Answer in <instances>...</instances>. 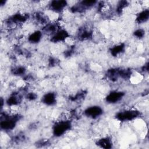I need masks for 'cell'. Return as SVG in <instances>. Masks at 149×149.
<instances>
[{"label": "cell", "mask_w": 149, "mask_h": 149, "mask_svg": "<svg viewBox=\"0 0 149 149\" xmlns=\"http://www.w3.org/2000/svg\"><path fill=\"white\" fill-rule=\"evenodd\" d=\"M68 3L66 1L63 0H53L50 1L47 5L48 10L51 12L59 14L63 12L67 8Z\"/></svg>", "instance_id": "cell-10"}, {"label": "cell", "mask_w": 149, "mask_h": 149, "mask_svg": "<svg viewBox=\"0 0 149 149\" xmlns=\"http://www.w3.org/2000/svg\"><path fill=\"white\" fill-rule=\"evenodd\" d=\"M142 115L140 111L137 109H126L116 112L115 118L120 122H127L133 121Z\"/></svg>", "instance_id": "cell-3"}, {"label": "cell", "mask_w": 149, "mask_h": 149, "mask_svg": "<svg viewBox=\"0 0 149 149\" xmlns=\"http://www.w3.org/2000/svg\"><path fill=\"white\" fill-rule=\"evenodd\" d=\"M94 37L93 28L90 24H83L79 27L76 33V38L80 41L90 40Z\"/></svg>", "instance_id": "cell-5"}, {"label": "cell", "mask_w": 149, "mask_h": 149, "mask_svg": "<svg viewBox=\"0 0 149 149\" xmlns=\"http://www.w3.org/2000/svg\"><path fill=\"white\" fill-rule=\"evenodd\" d=\"M58 96L56 93L50 91L44 94L41 97V102L44 105L48 107L54 106L56 104Z\"/></svg>", "instance_id": "cell-12"}, {"label": "cell", "mask_w": 149, "mask_h": 149, "mask_svg": "<svg viewBox=\"0 0 149 149\" xmlns=\"http://www.w3.org/2000/svg\"><path fill=\"white\" fill-rule=\"evenodd\" d=\"M43 36L44 34L41 30H36L28 35L27 42L31 44H37L41 41Z\"/></svg>", "instance_id": "cell-15"}, {"label": "cell", "mask_w": 149, "mask_h": 149, "mask_svg": "<svg viewBox=\"0 0 149 149\" xmlns=\"http://www.w3.org/2000/svg\"><path fill=\"white\" fill-rule=\"evenodd\" d=\"M104 113L103 108L98 105H93L87 107L83 111L84 115L91 119H97Z\"/></svg>", "instance_id": "cell-7"}, {"label": "cell", "mask_w": 149, "mask_h": 149, "mask_svg": "<svg viewBox=\"0 0 149 149\" xmlns=\"http://www.w3.org/2000/svg\"><path fill=\"white\" fill-rule=\"evenodd\" d=\"M70 37V34L69 32L65 28L61 27L49 37V40L52 43L58 44L65 42Z\"/></svg>", "instance_id": "cell-9"}, {"label": "cell", "mask_w": 149, "mask_h": 149, "mask_svg": "<svg viewBox=\"0 0 149 149\" xmlns=\"http://www.w3.org/2000/svg\"><path fill=\"white\" fill-rule=\"evenodd\" d=\"M96 6L97 13H98L100 15H101L105 17H109L112 16L113 9L111 5L108 2H98Z\"/></svg>", "instance_id": "cell-11"}, {"label": "cell", "mask_w": 149, "mask_h": 149, "mask_svg": "<svg viewBox=\"0 0 149 149\" xmlns=\"http://www.w3.org/2000/svg\"><path fill=\"white\" fill-rule=\"evenodd\" d=\"M72 122L70 118L61 117L55 121L52 127V133L55 137H60L65 135L72 128Z\"/></svg>", "instance_id": "cell-2"}, {"label": "cell", "mask_w": 149, "mask_h": 149, "mask_svg": "<svg viewBox=\"0 0 149 149\" xmlns=\"http://www.w3.org/2000/svg\"><path fill=\"white\" fill-rule=\"evenodd\" d=\"M59 63V60L55 57L51 56L48 60V65L49 67L53 68L56 66Z\"/></svg>", "instance_id": "cell-23"}, {"label": "cell", "mask_w": 149, "mask_h": 149, "mask_svg": "<svg viewBox=\"0 0 149 149\" xmlns=\"http://www.w3.org/2000/svg\"><path fill=\"white\" fill-rule=\"evenodd\" d=\"M33 19L36 24L42 26V27L51 21L48 16L41 11L35 12L33 14Z\"/></svg>", "instance_id": "cell-13"}, {"label": "cell", "mask_w": 149, "mask_h": 149, "mask_svg": "<svg viewBox=\"0 0 149 149\" xmlns=\"http://www.w3.org/2000/svg\"><path fill=\"white\" fill-rule=\"evenodd\" d=\"M146 35V31L143 28H138L134 30L133 32V36L134 38L138 40L143 39Z\"/></svg>", "instance_id": "cell-21"}, {"label": "cell", "mask_w": 149, "mask_h": 149, "mask_svg": "<svg viewBox=\"0 0 149 149\" xmlns=\"http://www.w3.org/2000/svg\"><path fill=\"white\" fill-rule=\"evenodd\" d=\"M126 50V44L124 42H120L111 46L109 49L110 55L114 57L117 58L122 55Z\"/></svg>", "instance_id": "cell-14"}, {"label": "cell", "mask_w": 149, "mask_h": 149, "mask_svg": "<svg viewBox=\"0 0 149 149\" xmlns=\"http://www.w3.org/2000/svg\"><path fill=\"white\" fill-rule=\"evenodd\" d=\"M23 92L26 93L27 91H25V90H24L23 91L18 90L13 91V92L10 93L5 100L6 105L10 107H13L19 105L22 103L23 98L24 97L25 93H23Z\"/></svg>", "instance_id": "cell-6"}, {"label": "cell", "mask_w": 149, "mask_h": 149, "mask_svg": "<svg viewBox=\"0 0 149 149\" xmlns=\"http://www.w3.org/2000/svg\"><path fill=\"white\" fill-rule=\"evenodd\" d=\"M95 144L101 148H111L113 147V142L112 139L109 136H105L97 140Z\"/></svg>", "instance_id": "cell-16"}, {"label": "cell", "mask_w": 149, "mask_h": 149, "mask_svg": "<svg viewBox=\"0 0 149 149\" xmlns=\"http://www.w3.org/2000/svg\"><path fill=\"white\" fill-rule=\"evenodd\" d=\"M22 118V116L19 113H9L5 111H1V129L5 132H9L13 130Z\"/></svg>", "instance_id": "cell-1"}, {"label": "cell", "mask_w": 149, "mask_h": 149, "mask_svg": "<svg viewBox=\"0 0 149 149\" xmlns=\"http://www.w3.org/2000/svg\"><path fill=\"white\" fill-rule=\"evenodd\" d=\"M87 95V91L85 90L77 91L74 94L69 96V100L72 102H79L83 101Z\"/></svg>", "instance_id": "cell-18"}, {"label": "cell", "mask_w": 149, "mask_h": 149, "mask_svg": "<svg viewBox=\"0 0 149 149\" xmlns=\"http://www.w3.org/2000/svg\"><path fill=\"white\" fill-rule=\"evenodd\" d=\"M149 18V10L148 9H144L139 12L135 17V22L137 24H142L146 23Z\"/></svg>", "instance_id": "cell-17"}, {"label": "cell", "mask_w": 149, "mask_h": 149, "mask_svg": "<svg viewBox=\"0 0 149 149\" xmlns=\"http://www.w3.org/2000/svg\"><path fill=\"white\" fill-rule=\"evenodd\" d=\"M24 98L27 101H33L38 98V95L33 91H28L25 93Z\"/></svg>", "instance_id": "cell-22"}, {"label": "cell", "mask_w": 149, "mask_h": 149, "mask_svg": "<svg viewBox=\"0 0 149 149\" xmlns=\"http://www.w3.org/2000/svg\"><path fill=\"white\" fill-rule=\"evenodd\" d=\"M97 1H81L74 4L70 8L72 13H83L97 5Z\"/></svg>", "instance_id": "cell-4"}, {"label": "cell", "mask_w": 149, "mask_h": 149, "mask_svg": "<svg viewBox=\"0 0 149 149\" xmlns=\"http://www.w3.org/2000/svg\"><path fill=\"white\" fill-rule=\"evenodd\" d=\"M129 5V2L126 1H120L117 3L115 8V12L118 15H120L125 8Z\"/></svg>", "instance_id": "cell-20"}, {"label": "cell", "mask_w": 149, "mask_h": 149, "mask_svg": "<svg viewBox=\"0 0 149 149\" xmlns=\"http://www.w3.org/2000/svg\"><path fill=\"white\" fill-rule=\"evenodd\" d=\"M27 72L26 68L23 65H15L10 69V73L15 76L23 77Z\"/></svg>", "instance_id": "cell-19"}, {"label": "cell", "mask_w": 149, "mask_h": 149, "mask_svg": "<svg viewBox=\"0 0 149 149\" xmlns=\"http://www.w3.org/2000/svg\"><path fill=\"white\" fill-rule=\"evenodd\" d=\"M125 95V92L122 90H111L105 96V101L108 104H115L120 102L124 98Z\"/></svg>", "instance_id": "cell-8"}]
</instances>
